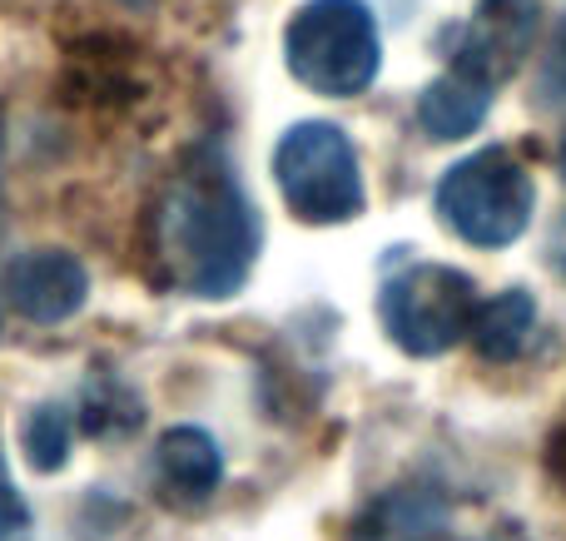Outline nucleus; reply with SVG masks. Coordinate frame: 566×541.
<instances>
[{"label":"nucleus","mask_w":566,"mask_h":541,"mask_svg":"<svg viewBox=\"0 0 566 541\" xmlns=\"http://www.w3.org/2000/svg\"><path fill=\"white\" fill-rule=\"evenodd\" d=\"M155 244L169 284L185 294L229 298L244 288L259 258V209L219 149H199L165 189Z\"/></svg>","instance_id":"obj_1"},{"label":"nucleus","mask_w":566,"mask_h":541,"mask_svg":"<svg viewBox=\"0 0 566 541\" xmlns=\"http://www.w3.org/2000/svg\"><path fill=\"white\" fill-rule=\"evenodd\" d=\"M293 79L333 99H353L378 79L382 35L363 0H308L283 30Z\"/></svg>","instance_id":"obj_2"},{"label":"nucleus","mask_w":566,"mask_h":541,"mask_svg":"<svg viewBox=\"0 0 566 541\" xmlns=\"http://www.w3.org/2000/svg\"><path fill=\"white\" fill-rule=\"evenodd\" d=\"M432 204L458 238L478 248H507L527 234L532 209H537V184L517 155L478 149L438 179Z\"/></svg>","instance_id":"obj_3"},{"label":"nucleus","mask_w":566,"mask_h":541,"mask_svg":"<svg viewBox=\"0 0 566 541\" xmlns=\"http://www.w3.org/2000/svg\"><path fill=\"white\" fill-rule=\"evenodd\" d=\"M378 318L408 358H442L472 333L478 288L462 268L418 258V264H402L382 278Z\"/></svg>","instance_id":"obj_4"},{"label":"nucleus","mask_w":566,"mask_h":541,"mask_svg":"<svg viewBox=\"0 0 566 541\" xmlns=\"http://www.w3.org/2000/svg\"><path fill=\"white\" fill-rule=\"evenodd\" d=\"M279 194L303 224H348L363 214L358 149L328 119H303L274 149Z\"/></svg>","instance_id":"obj_5"},{"label":"nucleus","mask_w":566,"mask_h":541,"mask_svg":"<svg viewBox=\"0 0 566 541\" xmlns=\"http://www.w3.org/2000/svg\"><path fill=\"white\" fill-rule=\"evenodd\" d=\"M542 25V0H482L478 15L462 25L458 50H452V70L478 85L497 89L502 79H512L522 70V60L532 55V40Z\"/></svg>","instance_id":"obj_6"},{"label":"nucleus","mask_w":566,"mask_h":541,"mask_svg":"<svg viewBox=\"0 0 566 541\" xmlns=\"http://www.w3.org/2000/svg\"><path fill=\"white\" fill-rule=\"evenodd\" d=\"M85 294H90V274L65 248L25 254L6 274V298L25 323H65L70 314H80Z\"/></svg>","instance_id":"obj_7"},{"label":"nucleus","mask_w":566,"mask_h":541,"mask_svg":"<svg viewBox=\"0 0 566 541\" xmlns=\"http://www.w3.org/2000/svg\"><path fill=\"white\" fill-rule=\"evenodd\" d=\"M155 463H159V482L169 492L189 497V502H205L224 482V453H219V443L205 427H169L159 437Z\"/></svg>","instance_id":"obj_8"},{"label":"nucleus","mask_w":566,"mask_h":541,"mask_svg":"<svg viewBox=\"0 0 566 541\" xmlns=\"http://www.w3.org/2000/svg\"><path fill=\"white\" fill-rule=\"evenodd\" d=\"M448 537V507L442 497L422 492V487H398V492L378 497L368 517L358 522L353 541H442Z\"/></svg>","instance_id":"obj_9"},{"label":"nucleus","mask_w":566,"mask_h":541,"mask_svg":"<svg viewBox=\"0 0 566 541\" xmlns=\"http://www.w3.org/2000/svg\"><path fill=\"white\" fill-rule=\"evenodd\" d=\"M488 105H492V89L478 85V79L458 75L448 70L442 79H432L418 99V125L428 129V139H462L488 119Z\"/></svg>","instance_id":"obj_10"},{"label":"nucleus","mask_w":566,"mask_h":541,"mask_svg":"<svg viewBox=\"0 0 566 541\" xmlns=\"http://www.w3.org/2000/svg\"><path fill=\"white\" fill-rule=\"evenodd\" d=\"M532 328H537V298L527 288H507L492 304H478L472 318V348H478L488 363H512V358L527 348Z\"/></svg>","instance_id":"obj_11"},{"label":"nucleus","mask_w":566,"mask_h":541,"mask_svg":"<svg viewBox=\"0 0 566 541\" xmlns=\"http://www.w3.org/2000/svg\"><path fill=\"white\" fill-rule=\"evenodd\" d=\"M70 453V413L55 403L35 407V413L25 417V457L35 473H55L60 463H65Z\"/></svg>","instance_id":"obj_12"},{"label":"nucleus","mask_w":566,"mask_h":541,"mask_svg":"<svg viewBox=\"0 0 566 541\" xmlns=\"http://www.w3.org/2000/svg\"><path fill=\"white\" fill-rule=\"evenodd\" d=\"M0 541H35V522H30L25 497L15 492L6 463H0Z\"/></svg>","instance_id":"obj_13"},{"label":"nucleus","mask_w":566,"mask_h":541,"mask_svg":"<svg viewBox=\"0 0 566 541\" xmlns=\"http://www.w3.org/2000/svg\"><path fill=\"white\" fill-rule=\"evenodd\" d=\"M547 89L566 99V25H562L557 45H552V55H547Z\"/></svg>","instance_id":"obj_14"},{"label":"nucleus","mask_w":566,"mask_h":541,"mask_svg":"<svg viewBox=\"0 0 566 541\" xmlns=\"http://www.w3.org/2000/svg\"><path fill=\"white\" fill-rule=\"evenodd\" d=\"M547 258H552V268L566 278V219L557 229H552V244H547Z\"/></svg>","instance_id":"obj_15"},{"label":"nucleus","mask_w":566,"mask_h":541,"mask_svg":"<svg viewBox=\"0 0 566 541\" xmlns=\"http://www.w3.org/2000/svg\"><path fill=\"white\" fill-rule=\"evenodd\" d=\"M562 174H566V139H562Z\"/></svg>","instance_id":"obj_16"}]
</instances>
